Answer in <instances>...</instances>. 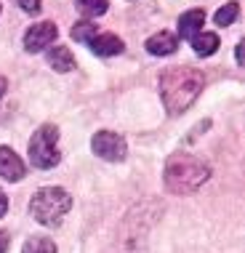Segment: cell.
Listing matches in <instances>:
<instances>
[{
  "mask_svg": "<svg viewBox=\"0 0 245 253\" xmlns=\"http://www.w3.org/2000/svg\"><path fill=\"white\" fill-rule=\"evenodd\" d=\"M203 85H205L203 72H197L195 67H168L160 75L163 104L171 115H181L195 104V99L203 93Z\"/></svg>",
  "mask_w": 245,
  "mask_h": 253,
  "instance_id": "obj_1",
  "label": "cell"
},
{
  "mask_svg": "<svg viewBox=\"0 0 245 253\" xmlns=\"http://www.w3.org/2000/svg\"><path fill=\"white\" fill-rule=\"evenodd\" d=\"M208 176H210V168L200 157L176 152L168 157L163 179H165V189L171 195H192L208 181Z\"/></svg>",
  "mask_w": 245,
  "mask_h": 253,
  "instance_id": "obj_2",
  "label": "cell"
},
{
  "mask_svg": "<svg viewBox=\"0 0 245 253\" xmlns=\"http://www.w3.org/2000/svg\"><path fill=\"white\" fill-rule=\"evenodd\" d=\"M30 211L38 224H43V227H59L61 218L72 211V197H70V192H64L59 187H43L32 195Z\"/></svg>",
  "mask_w": 245,
  "mask_h": 253,
  "instance_id": "obj_3",
  "label": "cell"
},
{
  "mask_svg": "<svg viewBox=\"0 0 245 253\" xmlns=\"http://www.w3.org/2000/svg\"><path fill=\"white\" fill-rule=\"evenodd\" d=\"M56 139H59V128L53 123H45L40 126L35 133H32V141H30V160L32 166L40 168V170H48L53 166H59L61 155L56 149Z\"/></svg>",
  "mask_w": 245,
  "mask_h": 253,
  "instance_id": "obj_4",
  "label": "cell"
},
{
  "mask_svg": "<svg viewBox=\"0 0 245 253\" xmlns=\"http://www.w3.org/2000/svg\"><path fill=\"white\" fill-rule=\"evenodd\" d=\"M91 149H93L96 157L110 160V163H120V160H125V155H128L125 139L118 136V133H112V131H99L91 141Z\"/></svg>",
  "mask_w": 245,
  "mask_h": 253,
  "instance_id": "obj_5",
  "label": "cell"
},
{
  "mask_svg": "<svg viewBox=\"0 0 245 253\" xmlns=\"http://www.w3.org/2000/svg\"><path fill=\"white\" fill-rule=\"evenodd\" d=\"M56 35H59V30H56V24H53V22L32 24L30 30H27V35H24V48L30 53H38V51L48 48L53 40H56Z\"/></svg>",
  "mask_w": 245,
  "mask_h": 253,
  "instance_id": "obj_6",
  "label": "cell"
},
{
  "mask_svg": "<svg viewBox=\"0 0 245 253\" xmlns=\"http://www.w3.org/2000/svg\"><path fill=\"white\" fill-rule=\"evenodd\" d=\"M24 173H27L24 160H19V155L11 147H0V176L8 181H19L24 179Z\"/></svg>",
  "mask_w": 245,
  "mask_h": 253,
  "instance_id": "obj_7",
  "label": "cell"
},
{
  "mask_svg": "<svg viewBox=\"0 0 245 253\" xmlns=\"http://www.w3.org/2000/svg\"><path fill=\"white\" fill-rule=\"evenodd\" d=\"M88 45H91V51L96 53V56H118L122 53V40L118 35H112V32H99L96 38L88 40Z\"/></svg>",
  "mask_w": 245,
  "mask_h": 253,
  "instance_id": "obj_8",
  "label": "cell"
},
{
  "mask_svg": "<svg viewBox=\"0 0 245 253\" xmlns=\"http://www.w3.org/2000/svg\"><path fill=\"white\" fill-rule=\"evenodd\" d=\"M144 48L152 53V56H171V53H176V48H179V38L173 35V32H158V35H152L144 43Z\"/></svg>",
  "mask_w": 245,
  "mask_h": 253,
  "instance_id": "obj_9",
  "label": "cell"
},
{
  "mask_svg": "<svg viewBox=\"0 0 245 253\" xmlns=\"http://www.w3.org/2000/svg\"><path fill=\"white\" fill-rule=\"evenodd\" d=\"M203 24H205V13H203L200 8H192V11L181 13V16H179V35H176V38L192 40L197 32L203 30Z\"/></svg>",
  "mask_w": 245,
  "mask_h": 253,
  "instance_id": "obj_10",
  "label": "cell"
},
{
  "mask_svg": "<svg viewBox=\"0 0 245 253\" xmlns=\"http://www.w3.org/2000/svg\"><path fill=\"white\" fill-rule=\"evenodd\" d=\"M189 43H192L197 56H210V53H216V48H219V35L216 32H197Z\"/></svg>",
  "mask_w": 245,
  "mask_h": 253,
  "instance_id": "obj_11",
  "label": "cell"
},
{
  "mask_svg": "<svg viewBox=\"0 0 245 253\" xmlns=\"http://www.w3.org/2000/svg\"><path fill=\"white\" fill-rule=\"evenodd\" d=\"M48 64H51L56 72H70V70H75V56L70 53V48L56 45V48L48 51Z\"/></svg>",
  "mask_w": 245,
  "mask_h": 253,
  "instance_id": "obj_12",
  "label": "cell"
},
{
  "mask_svg": "<svg viewBox=\"0 0 245 253\" xmlns=\"http://www.w3.org/2000/svg\"><path fill=\"white\" fill-rule=\"evenodd\" d=\"M75 3L83 16H104L110 8V0H75Z\"/></svg>",
  "mask_w": 245,
  "mask_h": 253,
  "instance_id": "obj_13",
  "label": "cell"
},
{
  "mask_svg": "<svg viewBox=\"0 0 245 253\" xmlns=\"http://www.w3.org/2000/svg\"><path fill=\"white\" fill-rule=\"evenodd\" d=\"M22 253H56V245H53V240H48V237H30V240L24 243Z\"/></svg>",
  "mask_w": 245,
  "mask_h": 253,
  "instance_id": "obj_14",
  "label": "cell"
},
{
  "mask_svg": "<svg viewBox=\"0 0 245 253\" xmlns=\"http://www.w3.org/2000/svg\"><path fill=\"white\" fill-rule=\"evenodd\" d=\"M237 16H240V3L229 0L227 5H221V8L216 11V24H219V27H229Z\"/></svg>",
  "mask_w": 245,
  "mask_h": 253,
  "instance_id": "obj_15",
  "label": "cell"
},
{
  "mask_svg": "<svg viewBox=\"0 0 245 253\" xmlns=\"http://www.w3.org/2000/svg\"><path fill=\"white\" fill-rule=\"evenodd\" d=\"M91 38H96V24L78 22V24L72 27V40H78V43H88Z\"/></svg>",
  "mask_w": 245,
  "mask_h": 253,
  "instance_id": "obj_16",
  "label": "cell"
},
{
  "mask_svg": "<svg viewBox=\"0 0 245 253\" xmlns=\"http://www.w3.org/2000/svg\"><path fill=\"white\" fill-rule=\"evenodd\" d=\"M19 5H22V11L27 13H40V0H16Z\"/></svg>",
  "mask_w": 245,
  "mask_h": 253,
  "instance_id": "obj_17",
  "label": "cell"
},
{
  "mask_svg": "<svg viewBox=\"0 0 245 253\" xmlns=\"http://www.w3.org/2000/svg\"><path fill=\"white\" fill-rule=\"evenodd\" d=\"M5 211H8V197H5L3 189H0V218L5 216Z\"/></svg>",
  "mask_w": 245,
  "mask_h": 253,
  "instance_id": "obj_18",
  "label": "cell"
},
{
  "mask_svg": "<svg viewBox=\"0 0 245 253\" xmlns=\"http://www.w3.org/2000/svg\"><path fill=\"white\" fill-rule=\"evenodd\" d=\"M5 248H8V232L0 229V253H5Z\"/></svg>",
  "mask_w": 245,
  "mask_h": 253,
  "instance_id": "obj_19",
  "label": "cell"
},
{
  "mask_svg": "<svg viewBox=\"0 0 245 253\" xmlns=\"http://www.w3.org/2000/svg\"><path fill=\"white\" fill-rule=\"evenodd\" d=\"M235 59H237V64H243V43H237V56Z\"/></svg>",
  "mask_w": 245,
  "mask_h": 253,
  "instance_id": "obj_20",
  "label": "cell"
},
{
  "mask_svg": "<svg viewBox=\"0 0 245 253\" xmlns=\"http://www.w3.org/2000/svg\"><path fill=\"white\" fill-rule=\"evenodd\" d=\"M5 88H8V83H5V78H0V96L5 93Z\"/></svg>",
  "mask_w": 245,
  "mask_h": 253,
  "instance_id": "obj_21",
  "label": "cell"
}]
</instances>
